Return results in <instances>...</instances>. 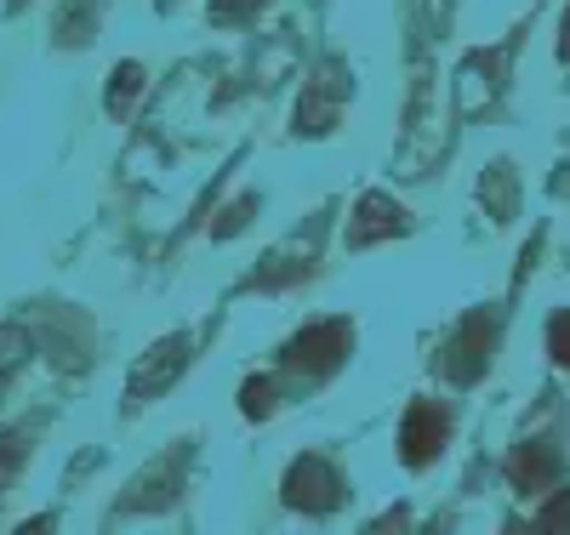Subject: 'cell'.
<instances>
[{"label": "cell", "instance_id": "obj_9", "mask_svg": "<svg viewBox=\"0 0 570 535\" xmlns=\"http://www.w3.org/2000/svg\"><path fill=\"white\" fill-rule=\"evenodd\" d=\"M252 7H263V0H212V18L228 23V18H246Z\"/></svg>", "mask_w": 570, "mask_h": 535}, {"label": "cell", "instance_id": "obj_8", "mask_svg": "<svg viewBox=\"0 0 570 535\" xmlns=\"http://www.w3.org/2000/svg\"><path fill=\"white\" fill-rule=\"evenodd\" d=\"M548 348H553L559 365H570V314H559V319L548 325Z\"/></svg>", "mask_w": 570, "mask_h": 535}, {"label": "cell", "instance_id": "obj_10", "mask_svg": "<svg viewBox=\"0 0 570 535\" xmlns=\"http://www.w3.org/2000/svg\"><path fill=\"white\" fill-rule=\"evenodd\" d=\"M268 410V382H252L246 387V416H263Z\"/></svg>", "mask_w": 570, "mask_h": 535}, {"label": "cell", "instance_id": "obj_2", "mask_svg": "<svg viewBox=\"0 0 570 535\" xmlns=\"http://www.w3.org/2000/svg\"><path fill=\"white\" fill-rule=\"evenodd\" d=\"M400 445H405V462H411V467L434 462V456H440V445H445V410H434V405H411Z\"/></svg>", "mask_w": 570, "mask_h": 535}, {"label": "cell", "instance_id": "obj_11", "mask_svg": "<svg viewBox=\"0 0 570 535\" xmlns=\"http://www.w3.org/2000/svg\"><path fill=\"white\" fill-rule=\"evenodd\" d=\"M18 535H46V518H40V524H23Z\"/></svg>", "mask_w": 570, "mask_h": 535}, {"label": "cell", "instance_id": "obj_6", "mask_svg": "<svg viewBox=\"0 0 570 535\" xmlns=\"http://www.w3.org/2000/svg\"><path fill=\"white\" fill-rule=\"evenodd\" d=\"M537 535H570V491H559V496L542 507V518H537Z\"/></svg>", "mask_w": 570, "mask_h": 535}, {"label": "cell", "instance_id": "obj_5", "mask_svg": "<svg viewBox=\"0 0 570 535\" xmlns=\"http://www.w3.org/2000/svg\"><path fill=\"white\" fill-rule=\"evenodd\" d=\"M559 473V456L553 450H519L513 456V484H525V491H531V484H548Z\"/></svg>", "mask_w": 570, "mask_h": 535}, {"label": "cell", "instance_id": "obj_1", "mask_svg": "<svg viewBox=\"0 0 570 535\" xmlns=\"http://www.w3.org/2000/svg\"><path fill=\"white\" fill-rule=\"evenodd\" d=\"M337 473H331L320 456H308V462H297L292 467V478H285V502L292 507H314V513H325V507H337Z\"/></svg>", "mask_w": 570, "mask_h": 535}, {"label": "cell", "instance_id": "obj_4", "mask_svg": "<svg viewBox=\"0 0 570 535\" xmlns=\"http://www.w3.org/2000/svg\"><path fill=\"white\" fill-rule=\"evenodd\" d=\"M400 228H405V211L394 200H383V194H371V200L360 206V222L348 228V246H371V239L400 234Z\"/></svg>", "mask_w": 570, "mask_h": 535}, {"label": "cell", "instance_id": "obj_7", "mask_svg": "<svg viewBox=\"0 0 570 535\" xmlns=\"http://www.w3.org/2000/svg\"><path fill=\"white\" fill-rule=\"evenodd\" d=\"M137 86H142V69H137V63L115 69V97H109V109H115V115H120V109L131 103V97H137Z\"/></svg>", "mask_w": 570, "mask_h": 535}, {"label": "cell", "instance_id": "obj_3", "mask_svg": "<svg viewBox=\"0 0 570 535\" xmlns=\"http://www.w3.org/2000/svg\"><path fill=\"white\" fill-rule=\"evenodd\" d=\"M343 348H348V325H314V330H303L297 343H292V365L297 370H331L343 359Z\"/></svg>", "mask_w": 570, "mask_h": 535}]
</instances>
